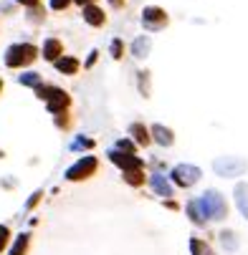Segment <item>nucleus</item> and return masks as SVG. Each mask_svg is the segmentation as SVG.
Here are the masks:
<instances>
[{
  "mask_svg": "<svg viewBox=\"0 0 248 255\" xmlns=\"http://www.w3.org/2000/svg\"><path fill=\"white\" fill-rule=\"evenodd\" d=\"M172 179H175V185H180V187H193L200 179V170L193 167V164H178V167L172 170Z\"/></svg>",
  "mask_w": 248,
  "mask_h": 255,
  "instance_id": "20e7f679",
  "label": "nucleus"
},
{
  "mask_svg": "<svg viewBox=\"0 0 248 255\" xmlns=\"http://www.w3.org/2000/svg\"><path fill=\"white\" fill-rule=\"evenodd\" d=\"M68 3H71V0H51V8L53 10H64Z\"/></svg>",
  "mask_w": 248,
  "mask_h": 255,
  "instance_id": "393cba45",
  "label": "nucleus"
},
{
  "mask_svg": "<svg viewBox=\"0 0 248 255\" xmlns=\"http://www.w3.org/2000/svg\"><path fill=\"white\" fill-rule=\"evenodd\" d=\"M66 106H68V94H66V91H61V88H56L53 96L48 99V111L58 114V111L66 109Z\"/></svg>",
  "mask_w": 248,
  "mask_h": 255,
  "instance_id": "6e6552de",
  "label": "nucleus"
},
{
  "mask_svg": "<svg viewBox=\"0 0 248 255\" xmlns=\"http://www.w3.org/2000/svg\"><path fill=\"white\" fill-rule=\"evenodd\" d=\"M129 131L135 134V139H137L139 144H150V131L144 129L142 124H132V129H129Z\"/></svg>",
  "mask_w": 248,
  "mask_h": 255,
  "instance_id": "a211bd4d",
  "label": "nucleus"
},
{
  "mask_svg": "<svg viewBox=\"0 0 248 255\" xmlns=\"http://www.w3.org/2000/svg\"><path fill=\"white\" fill-rule=\"evenodd\" d=\"M109 157H112V162H114V164H119V167H122L124 172L142 170V159H137V157H132V154H124V152H119V149L109 152Z\"/></svg>",
  "mask_w": 248,
  "mask_h": 255,
  "instance_id": "0eeeda50",
  "label": "nucleus"
},
{
  "mask_svg": "<svg viewBox=\"0 0 248 255\" xmlns=\"http://www.w3.org/2000/svg\"><path fill=\"white\" fill-rule=\"evenodd\" d=\"M142 23L144 28H162L167 23V16H165V10H159V8H144L142 10Z\"/></svg>",
  "mask_w": 248,
  "mask_h": 255,
  "instance_id": "423d86ee",
  "label": "nucleus"
},
{
  "mask_svg": "<svg viewBox=\"0 0 248 255\" xmlns=\"http://www.w3.org/2000/svg\"><path fill=\"white\" fill-rule=\"evenodd\" d=\"M36 58V46H31V43H18V46H10L8 53H5V64L10 68H18V66H25L31 64Z\"/></svg>",
  "mask_w": 248,
  "mask_h": 255,
  "instance_id": "f03ea898",
  "label": "nucleus"
},
{
  "mask_svg": "<svg viewBox=\"0 0 248 255\" xmlns=\"http://www.w3.org/2000/svg\"><path fill=\"white\" fill-rule=\"evenodd\" d=\"M122 3V0H112V5H119Z\"/></svg>",
  "mask_w": 248,
  "mask_h": 255,
  "instance_id": "7c9ffc66",
  "label": "nucleus"
},
{
  "mask_svg": "<svg viewBox=\"0 0 248 255\" xmlns=\"http://www.w3.org/2000/svg\"><path fill=\"white\" fill-rule=\"evenodd\" d=\"M124 179H127V182L129 185H142L144 182V174H142V170H132V172H124Z\"/></svg>",
  "mask_w": 248,
  "mask_h": 255,
  "instance_id": "412c9836",
  "label": "nucleus"
},
{
  "mask_svg": "<svg viewBox=\"0 0 248 255\" xmlns=\"http://www.w3.org/2000/svg\"><path fill=\"white\" fill-rule=\"evenodd\" d=\"M18 3H23V5H38V0H18Z\"/></svg>",
  "mask_w": 248,
  "mask_h": 255,
  "instance_id": "c85d7f7f",
  "label": "nucleus"
},
{
  "mask_svg": "<svg viewBox=\"0 0 248 255\" xmlns=\"http://www.w3.org/2000/svg\"><path fill=\"white\" fill-rule=\"evenodd\" d=\"M112 53H114L116 58L122 56V43H119V41H114V43H112Z\"/></svg>",
  "mask_w": 248,
  "mask_h": 255,
  "instance_id": "a878e982",
  "label": "nucleus"
},
{
  "mask_svg": "<svg viewBox=\"0 0 248 255\" xmlns=\"http://www.w3.org/2000/svg\"><path fill=\"white\" fill-rule=\"evenodd\" d=\"M150 51V38H144V36H139L135 43H132V53L137 56V58H142L144 53Z\"/></svg>",
  "mask_w": 248,
  "mask_h": 255,
  "instance_id": "dca6fc26",
  "label": "nucleus"
},
{
  "mask_svg": "<svg viewBox=\"0 0 248 255\" xmlns=\"http://www.w3.org/2000/svg\"><path fill=\"white\" fill-rule=\"evenodd\" d=\"M96 170V159L94 157H81L74 167H68L66 172V179H71V182H76V179H86V177H91Z\"/></svg>",
  "mask_w": 248,
  "mask_h": 255,
  "instance_id": "39448f33",
  "label": "nucleus"
},
{
  "mask_svg": "<svg viewBox=\"0 0 248 255\" xmlns=\"http://www.w3.org/2000/svg\"><path fill=\"white\" fill-rule=\"evenodd\" d=\"M116 147H119V152H127V154H129V152H132V149H135V147H132V142H129V139H122V142L116 144Z\"/></svg>",
  "mask_w": 248,
  "mask_h": 255,
  "instance_id": "b1692460",
  "label": "nucleus"
},
{
  "mask_svg": "<svg viewBox=\"0 0 248 255\" xmlns=\"http://www.w3.org/2000/svg\"><path fill=\"white\" fill-rule=\"evenodd\" d=\"M84 18H86V23H91V25H101V23H104V13H101L99 8H94V5H86L84 8Z\"/></svg>",
  "mask_w": 248,
  "mask_h": 255,
  "instance_id": "f8f14e48",
  "label": "nucleus"
},
{
  "mask_svg": "<svg viewBox=\"0 0 248 255\" xmlns=\"http://www.w3.org/2000/svg\"><path fill=\"white\" fill-rule=\"evenodd\" d=\"M8 237H10V230L5 225H0V253H3V248L8 245Z\"/></svg>",
  "mask_w": 248,
  "mask_h": 255,
  "instance_id": "5701e85b",
  "label": "nucleus"
},
{
  "mask_svg": "<svg viewBox=\"0 0 248 255\" xmlns=\"http://www.w3.org/2000/svg\"><path fill=\"white\" fill-rule=\"evenodd\" d=\"M38 200H41V192H36V194H33V197H31V200H28V205H25V207H28V210H31V207H33V205H36Z\"/></svg>",
  "mask_w": 248,
  "mask_h": 255,
  "instance_id": "cd10ccee",
  "label": "nucleus"
},
{
  "mask_svg": "<svg viewBox=\"0 0 248 255\" xmlns=\"http://www.w3.org/2000/svg\"><path fill=\"white\" fill-rule=\"evenodd\" d=\"M81 147H94V142H91V139H79V142L74 144V149H81Z\"/></svg>",
  "mask_w": 248,
  "mask_h": 255,
  "instance_id": "bb28decb",
  "label": "nucleus"
},
{
  "mask_svg": "<svg viewBox=\"0 0 248 255\" xmlns=\"http://www.w3.org/2000/svg\"><path fill=\"white\" fill-rule=\"evenodd\" d=\"M236 205H238V210H241V215L248 220V185H246V182H241V185L236 187Z\"/></svg>",
  "mask_w": 248,
  "mask_h": 255,
  "instance_id": "9d476101",
  "label": "nucleus"
},
{
  "mask_svg": "<svg viewBox=\"0 0 248 255\" xmlns=\"http://www.w3.org/2000/svg\"><path fill=\"white\" fill-rule=\"evenodd\" d=\"M198 202L203 207V215L210 217V220H223L228 215V205L221 197V192H215V190H208L205 194H200Z\"/></svg>",
  "mask_w": 248,
  "mask_h": 255,
  "instance_id": "f257e3e1",
  "label": "nucleus"
},
{
  "mask_svg": "<svg viewBox=\"0 0 248 255\" xmlns=\"http://www.w3.org/2000/svg\"><path fill=\"white\" fill-rule=\"evenodd\" d=\"M43 56H46L48 61H56V58L61 56V43H58L56 38H48L46 46H43Z\"/></svg>",
  "mask_w": 248,
  "mask_h": 255,
  "instance_id": "ddd939ff",
  "label": "nucleus"
},
{
  "mask_svg": "<svg viewBox=\"0 0 248 255\" xmlns=\"http://www.w3.org/2000/svg\"><path fill=\"white\" fill-rule=\"evenodd\" d=\"M187 212H190V217H193V222H195V225H203V222H205V215H203V207H200V202H198V200L187 202Z\"/></svg>",
  "mask_w": 248,
  "mask_h": 255,
  "instance_id": "2eb2a0df",
  "label": "nucleus"
},
{
  "mask_svg": "<svg viewBox=\"0 0 248 255\" xmlns=\"http://www.w3.org/2000/svg\"><path fill=\"white\" fill-rule=\"evenodd\" d=\"M21 84H28V86H38V73H23L21 76Z\"/></svg>",
  "mask_w": 248,
  "mask_h": 255,
  "instance_id": "4be33fe9",
  "label": "nucleus"
},
{
  "mask_svg": "<svg viewBox=\"0 0 248 255\" xmlns=\"http://www.w3.org/2000/svg\"><path fill=\"white\" fill-rule=\"evenodd\" d=\"M213 167L221 177H238L246 172V162L241 157H221V159H215Z\"/></svg>",
  "mask_w": 248,
  "mask_h": 255,
  "instance_id": "7ed1b4c3",
  "label": "nucleus"
},
{
  "mask_svg": "<svg viewBox=\"0 0 248 255\" xmlns=\"http://www.w3.org/2000/svg\"><path fill=\"white\" fill-rule=\"evenodd\" d=\"M221 243H223V248H228V250H236L238 248V240H236V233H221Z\"/></svg>",
  "mask_w": 248,
  "mask_h": 255,
  "instance_id": "aec40b11",
  "label": "nucleus"
},
{
  "mask_svg": "<svg viewBox=\"0 0 248 255\" xmlns=\"http://www.w3.org/2000/svg\"><path fill=\"white\" fill-rule=\"evenodd\" d=\"M150 182H152V187H155L157 194H162V197H172V185L167 182L162 174H152V177H150Z\"/></svg>",
  "mask_w": 248,
  "mask_h": 255,
  "instance_id": "1a4fd4ad",
  "label": "nucleus"
},
{
  "mask_svg": "<svg viewBox=\"0 0 248 255\" xmlns=\"http://www.w3.org/2000/svg\"><path fill=\"white\" fill-rule=\"evenodd\" d=\"M56 68L61 73H76L79 71V61H76V58H58Z\"/></svg>",
  "mask_w": 248,
  "mask_h": 255,
  "instance_id": "4468645a",
  "label": "nucleus"
},
{
  "mask_svg": "<svg viewBox=\"0 0 248 255\" xmlns=\"http://www.w3.org/2000/svg\"><path fill=\"white\" fill-rule=\"evenodd\" d=\"M76 3H81V5H84V3H91V0H76Z\"/></svg>",
  "mask_w": 248,
  "mask_h": 255,
  "instance_id": "c756f323",
  "label": "nucleus"
},
{
  "mask_svg": "<svg viewBox=\"0 0 248 255\" xmlns=\"http://www.w3.org/2000/svg\"><path fill=\"white\" fill-rule=\"evenodd\" d=\"M28 237L31 235H18V240H16V245L10 248V255H25V250H28Z\"/></svg>",
  "mask_w": 248,
  "mask_h": 255,
  "instance_id": "f3484780",
  "label": "nucleus"
},
{
  "mask_svg": "<svg viewBox=\"0 0 248 255\" xmlns=\"http://www.w3.org/2000/svg\"><path fill=\"white\" fill-rule=\"evenodd\" d=\"M152 134H155V142H157V144H162V147H170V144H172V131L165 129L162 124L152 127Z\"/></svg>",
  "mask_w": 248,
  "mask_h": 255,
  "instance_id": "9b49d317",
  "label": "nucleus"
},
{
  "mask_svg": "<svg viewBox=\"0 0 248 255\" xmlns=\"http://www.w3.org/2000/svg\"><path fill=\"white\" fill-rule=\"evenodd\" d=\"M190 250H193V255H213V250L203 243V240H198V237L190 240Z\"/></svg>",
  "mask_w": 248,
  "mask_h": 255,
  "instance_id": "6ab92c4d",
  "label": "nucleus"
}]
</instances>
